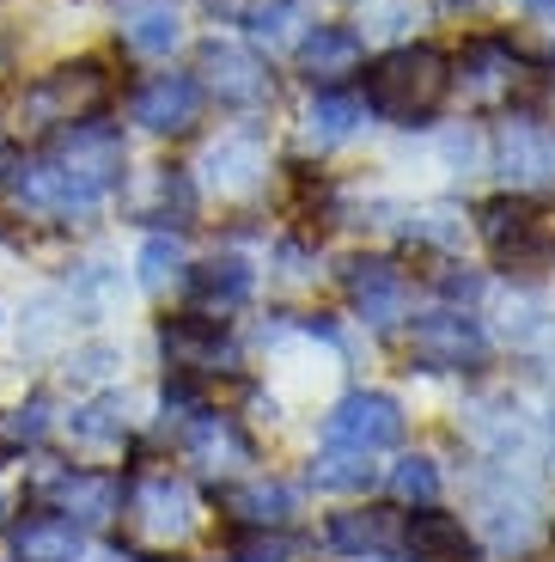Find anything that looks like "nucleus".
<instances>
[{
    "mask_svg": "<svg viewBox=\"0 0 555 562\" xmlns=\"http://www.w3.org/2000/svg\"><path fill=\"white\" fill-rule=\"evenodd\" d=\"M128 171V147L111 123H73L56 128L25 166H13L7 196L31 214H92Z\"/></svg>",
    "mask_w": 555,
    "mask_h": 562,
    "instance_id": "obj_1",
    "label": "nucleus"
},
{
    "mask_svg": "<svg viewBox=\"0 0 555 562\" xmlns=\"http://www.w3.org/2000/svg\"><path fill=\"white\" fill-rule=\"evenodd\" d=\"M445 86H452V61L433 43H403L366 68V111H378L385 123H428Z\"/></svg>",
    "mask_w": 555,
    "mask_h": 562,
    "instance_id": "obj_2",
    "label": "nucleus"
},
{
    "mask_svg": "<svg viewBox=\"0 0 555 562\" xmlns=\"http://www.w3.org/2000/svg\"><path fill=\"white\" fill-rule=\"evenodd\" d=\"M111 99V74L104 61H68V68L43 74L37 86L25 92V123L31 128H73V123H92Z\"/></svg>",
    "mask_w": 555,
    "mask_h": 562,
    "instance_id": "obj_3",
    "label": "nucleus"
},
{
    "mask_svg": "<svg viewBox=\"0 0 555 562\" xmlns=\"http://www.w3.org/2000/svg\"><path fill=\"white\" fill-rule=\"evenodd\" d=\"M324 440L342 452H385L403 440V409L385 392H348L342 404L324 416Z\"/></svg>",
    "mask_w": 555,
    "mask_h": 562,
    "instance_id": "obj_4",
    "label": "nucleus"
},
{
    "mask_svg": "<svg viewBox=\"0 0 555 562\" xmlns=\"http://www.w3.org/2000/svg\"><path fill=\"white\" fill-rule=\"evenodd\" d=\"M31 495L49 502V514H61V520H73V526H104V520H116V507H123L116 477H104V471H73V464L37 477Z\"/></svg>",
    "mask_w": 555,
    "mask_h": 562,
    "instance_id": "obj_5",
    "label": "nucleus"
},
{
    "mask_svg": "<svg viewBox=\"0 0 555 562\" xmlns=\"http://www.w3.org/2000/svg\"><path fill=\"white\" fill-rule=\"evenodd\" d=\"M483 324L464 318V312H428V318L409 324V355L416 367L428 373H458V367H476L483 361Z\"/></svg>",
    "mask_w": 555,
    "mask_h": 562,
    "instance_id": "obj_6",
    "label": "nucleus"
},
{
    "mask_svg": "<svg viewBox=\"0 0 555 562\" xmlns=\"http://www.w3.org/2000/svg\"><path fill=\"white\" fill-rule=\"evenodd\" d=\"M128 116L140 128H154V135H190L202 123V80L195 74H154L128 99Z\"/></svg>",
    "mask_w": 555,
    "mask_h": 562,
    "instance_id": "obj_7",
    "label": "nucleus"
},
{
    "mask_svg": "<svg viewBox=\"0 0 555 562\" xmlns=\"http://www.w3.org/2000/svg\"><path fill=\"white\" fill-rule=\"evenodd\" d=\"M483 239H488V257H495L500 269H531L550 257V233H543V221L525 209V202L500 196L483 209Z\"/></svg>",
    "mask_w": 555,
    "mask_h": 562,
    "instance_id": "obj_8",
    "label": "nucleus"
},
{
    "mask_svg": "<svg viewBox=\"0 0 555 562\" xmlns=\"http://www.w3.org/2000/svg\"><path fill=\"white\" fill-rule=\"evenodd\" d=\"M342 288H348V300H354V312H361L366 324H378V330L409 312V281H403V269L385 263V257H354V263L342 269Z\"/></svg>",
    "mask_w": 555,
    "mask_h": 562,
    "instance_id": "obj_9",
    "label": "nucleus"
},
{
    "mask_svg": "<svg viewBox=\"0 0 555 562\" xmlns=\"http://www.w3.org/2000/svg\"><path fill=\"white\" fill-rule=\"evenodd\" d=\"M128 514H135V532L154 538V544H178V538H190V526H195V502H190V490H183L178 477L135 483Z\"/></svg>",
    "mask_w": 555,
    "mask_h": 562,
    "instance_id": "obj_10",
    "label": "nucleus"
},
{
    "mask_svg": "<svg viewBox=\"0 0 555 562\" xmlns=\"http://www.w3.org/2000/svg\"><path fill=\"white\" fill-rule=\"evenodd\" d=\"M202 74L220 92V104H245L250 111V104L269 99V68H263V56H250L245 43H226V37L202 43Z\"/></svg>",
    "mask_w": 555,
    "mask_h": 562,
    "instance_id": "obj_11",
    "label": "nucleus"
},
{
    "mask_svg": "<svg viewBox=\"0 0 555 562\" xmlns=\"http://www.w3.org/2000/svg\"><path fill=\"white\" fill-rule=\"evenodd\" d=\"M116 25H123V43L135 56H166L183 37L178 0H116Z\"/></svg>",
    "mask_w": 555,
    "mask_h": 562,
    "instance_id": "obj_12",
    "label": "nucleus"
},
{
    "mask_svg": "<svg viewBox=\"0 0 555 562\" xmlns=\"http://www.w3.org/2000/svg\"><path fill=\"white\" fill-rule=\"evenodd\" d=\"M500 171L513 183H550L555 178V128L513 116V123L500 128Z\"/></svg>",
    "mask_w": 555,
    "mask_h": 562,
    "instance_id": "obj_13",
    "label": "nucleus"
},
{
    "mask_svg": "<svg viewBox=\"0 0 555 562\" xmlns=\"http://www.w3.org/2000/svg\"><path fill=\"white\" fill-rule=\"evenodd\" d=\"M324 538H330V550H342V557H373V562H390L403 550V538H397V526H390L385 507H366V514H330Z\"/></svg>",
    "mask_w": 555,
    "mask_h": 562,
    "instance_id": "obj_14",
    "label": "nucleus"
},
{
    "mask_svg": "<svg viewBox=\"0 0 555 562\" xmlns=\"http://www.w3.org/2000/svg\"><path fill=\"white\" fill-rule=\"evenodd\" d=\"M202 171H208V183L220 190V196H245V190H257V178L269 171V154H263L257 135H226V140L208 147Z\"/></svg>",
    "mask_w": 555,
    "mask_h": 562,
    "instance_id": "obj_15",
    "label": "nucleus"
},
{
    "mask_svg": "<svg viewBox=\"0 0 555 562\" xmlns=\"http://www.w3.org/2000/svg\"><path fill=\"white\" fill-rule=\"evenodd\" d=\"M159 342H166L178 373H202V367H220L226 355H233L220 318H171L166 330H159Z\"/></svg>",
    "mask_w": 555,
    "mask_h": 562,
    "instance_id": "obj_16",
    "label": "nucleus"
},
{
    "mask_svg": "<svg viewBox=\"0 0 555 562\" xmlns=\"http://www.w3.org/2000/svg\"><path fill=\"white\" fill-rule=\"evenodd\" d=\"M403 557L409 562H471V532H464L452 514L421 507V514H409V526H403Z\"/></svg>",
    "mask_w": 555,
    "mask_h": 562,
    "instance_id": "obj_17",
    "label": "nucleus"
},
{
    "mask_svg": "<svg viewBox=\"0 0 555 562\" xmlns=\"http://www.w3.org/2000/svg\"><path fill=\"white\" fill-rule=\"evenodd\" d=\"M19 562H80V526L61 520V514H31L7 532Z\"/></svg>",
    "mask_w": 555,
    "mask_h": 562,
    "instance_id": "obj_18",
    "label": "nucleus"
},
{
    "mask_svg": "<svg viewBox=\"0 0 555 562\" xmlns=\"http://www.w3.org/2000/svg\"><path fill=\"white\" fill-rule=\"evenodd\" d=\"M250 288H257V276H250L238 257H214V263H195L190 269V300L202 312H233L250 300Z\"/></svg>",
    "mask_w": 555,
    "mask_h": 562,
    "instance_id": "obj_19",
    "label": "nucleus"
},
{
    "mask_svg": "<svg viewBox=\"0 0 555 562\" xmlns=\"http://www.w3.org/2000/svg\"><path fill=\"white\" fill-rule=\"evenodd\" d=\"M220 507L233 514V520H245V526H287L293 520V490L287 483H269V477H257V483H226L220 490Z\"/></svg>",
    "mask_w": 555,
    "mask_h": 562,
    "instance_id": "obj_20",
    "label": "nucleus"
},
{
    "mask_svg": "<svg viewBox=\"0 0 555 562\" xmlns=\"http://www.w3.org/2000/svg\"><path fill=\"white\" fill-rule=\"evenodd\" d=\"M183 452H190L195 464H208V471H233V464L250 459V440L238 435L226 416H190V428H183Z\"/></svg>",
    "mask_w": 555,
    "mask_h": 562,
    "instance_id": "obj_21",
    "label": "nucleus"
},
{
    "mask_svg": "<svg viewBox=\"0 0 555 562\" xmlns=\"http://www.w3.org/2000/svg\"><path fill=\"white\" fill-rule=\"evenodd\" d=\"M299 68L312 80H336V74H354L361 68V37L348 25H318L306 43H299Z\"/></svg>",
    "mask_w": 555,
    "mask_h": 562,
    "instance_id": "obj_22",
    "label": "nucleus"
},
{
    "mask_svg": "<svg viewBox=\"0 0 555 562\" xmlns=\"http://www.w3.org/2000/svg\"><path fill=\"white\" fill-rule=\"evenodd\" d=\"M458 80L471 86L476 99H500V92H513L519 61H513V49H507V43H471V49H464V61H458Z\"/></svg>",
    "mask_w": 555,
    "mask_h": 562,
    "instance_id": "obj_23",
    "label": "nucleus"
},
{
    "mask_svg": "<svg viewBox=\"0 0 555 562\" xmlns=\"http://www.w3.org/2000/svg\"><path fill=\"white\" fill-rule=\"evenodd\" d=\"M537 490H525L513 502V471H507V495H483V520H488V538H495L500 550H519L531 532H537Z\"/></svg>",
    "mask_w": 555,
    "mask_h": 562,
    "instance_id": "obj_24",
    "label": "nucleus"
},
{
    "mask_svg": "<svg viewBox=\"0 0 555 562\" xmlns=\"http://www.w3.org/2000/svg\"><path fill=\"white\" fill-rule=\"evenodd\" d=\"M366 123V104L354 99V92H318L306 111V135L318 140V147H342V140H354Z\"/></svg>",
    "mask_w": 555,
    "mask_h": 562,
    "instance_id": "obj_25",
    "label": "nucleus"
},
{
    "mask_svg": "<svg viewBox=\"0 0 555 562\" xmlns=\"http://www.w3.org/2000/svg\"><path fill=\"white\" fill-rule=\"evenodd\" d=\"M68 435L80 440V447H123V435H128L123 397L104 392V397H92V404H80V409L68 416Z\"/></svg>",
    "mask_w": 555,
    "mask_h": 562,
    "instance_id": "obj_26",
    "label": "nucleus"
},
{
    "mask_svg": "<svg viewBox=\"0 0 555 562\" xmlns=\"http://www.w3.org/2000/svg\"><path fill=\"white\" fill-rule=\"evenodd\" d=\"M43 435H49V397H25V404L0 409V459L43 447Z\"/></svg>",
    "mask_w": 555,
    "mask_h": 562,
    "instance_id": "obj_27",
    "label": "nucleus"
},
{
    "mask_svg": "<svg viewBox=\"0 0 555 562\" xmlns=\"http://www.w3.org/2000/svg\"><path fill=\"white\" fill-rule=\"evenodd\" d=\"M378 477V464H373V452H324L318 464H312V483L318 490H336V495H348V490H366V483Z\"/></svg>",
    "mask_w": 555,
    "mask_h": 562,
    "instance_id": "obj_28",
    "label": "nucleus"
},
{
    "mask_svg": "<svg viewBox=\"0 0 555 562\" xmlns=\"http://www.w3.org/2000/svg\"><path fill=\"white\" fill-rule=\"evenodd\" d=\"M390 490H397V502H416V507H433V495H440V471H433V459H403L397 471H390Z\"/></svg>",
    "mask_w": 555,
    "mask_h": 562,
    "instance_id": "obj_29",
    "label": "nucleus"
},
{
    "mask_svg": "<svg viewBox=\"0 0 555 562\" xmlns=\"http://www.w3.org/2000/svg\"><path fill=\"white\" fill-rule=\"evenodd\" d=\"M183 269V245L178 239H147L140 245V288H166Z\"/></svg>",
    "mask_w": 555,
    "mask_h": 562,
    "instance_id": "obj_30",
    "label": "nucleus"
},
{
    "mask_svg": "<svg viewBox=\"0 0 555 562\" xmlns=\"http://www.w3.org/2000/svg\"><path fill=\"white\" fill-rule=\"evenodd\" d=\"M293 19H299V0H263V7H250V13H245V25L257 31V37L281 43L293 31Z\"/></svg>",
    "mask_w": 555,
    "mask_h": 562,
    "instance_id": "obj_31",
    "label": "nucleus"
},
{
    "mask_svg": "<svg viewBox=\"0 0 555 562\" xmlns=\"http://www.w3.org/2000/svg\"><path fill=\"white\" fill-rule=\"evenodd\" d=\"M299 557V544H293V538H269V532H257V538H238L233 544V562H293Z\"/></svg>",
    "mask_w": 555,
    "mask_h": 562,
    "instance_id": "obj_32",
    "label": "nucleus"
},
{
    "mask_svg": "<svg viewBox=\"0 0 555 562\" xmlns=\"http://www.w3.org/2000/svg\"><path fill=\"white\" fill-rule=\"evenodd\" d=\"M123 361V355L111 349V342H92V349H80L68 361V380H86V385H98V380H111V367Z\"/></svg>",
    "mask_w": 555,
    "mask_h": 562,
    "instance_id": "obj_33",
    "label": "nucleus"
},
{
    "mask_svg": "<svg viewBox=\"0 0 555 562\" xmlns=\"http://www.w3.org/2000/svg\"><path fill=\"white\" fill-rule=\"evenodd\" d=\"M409 233H416V239H428V245H458L464 226L452 221V209H421L416 221H409Z\"/></svg>",
    "mask_w": 555,
    "mask_h": 562,
    "instance_id": "obj_34",
    "label": "nucleus"
},
{
    "mask_svg": "<svg viewBox=\"0 0 555 562\" xmlns=\"http://www.w3.org/2000/svg\"><path fill=\"white\" fill-rule=\"evenodd\" d=\"M92 562H140V557H128V550H104V557H92Z\"/></svg>",
    "mask_w": 555,
    "mask_h": 562,
    "instance_id": "obj_35",
    "label": "nucleus"
},
{
    "mask_svg": "<svg viewBox=\"0 0 555 562\" xmlns=\"http://www.w3.org/2000/svg\"><path fill=\"white\" fill-rule=\"evenodd\" d=\"M525 7H537V13H555V0H525Z\"/></svg>",
    "mask_w": 555,
    "mask_h": 562,
    "instance_id": "obj_36",
    "label": "nucleus"
},
{
    "mask_svg": "<svg viewBox=\"0 0 555 562\" xmlns=\"http://www.w3.org/2000/svg\"><path fill=\"white\" fill-rule=\"evenodd\" d=\"M550 435H555V422H550Z\"/></svg>",
    "mask_w": 555,
    "mask_h": 562,
    "instance_id": "obj_37",
    "label": "nucleus"
}]
</instances>
